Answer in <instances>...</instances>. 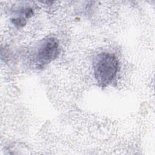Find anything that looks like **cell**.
I'll list each match as a JSON object with an SVG mask.
<instances>
[{
  "label": "cell",
  "instance_id": "cell-1",
  "mask_svg": "<svg viewBox=\"0 0 155 155\" xmlns=\"http://www.w3.org/2000/svg\"><path fill=\"white\" fill-rule=\"evenodd\" d=\"M117 58L110 53H102L95 59L93 70L95 79L101 87L110 84L114 79L118 70Z\"/></svg>",
  "mask_w": 155,
  "mask_h": 155
},
{
  "label": "cell",
  "instance_id": "cell-2",
  "mask_svg": "<svg viewBox=\"0 0 155 155\" xmlns=\"http://www.w3.org/2000/svg\"><path fill=\"white\" fill-rule=\"evenodd\" d=\"M59 53V43L54 38L44 41L36 54V64L39 67H44L54 60Z\"/></svg>",
  "mask_w": 155,
  "mask_h": 155
}]
</instances>
